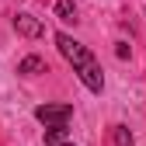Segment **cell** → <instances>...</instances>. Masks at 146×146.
Here are the masks:
<instances>
[{"label": "cell", "instance_id": "6da1fadb", "mask_svg": "<svg viewBox=\"0 0 146 146\" xmlns=\"http://www.w3.org/2000/svg\"><path fill=\"white\" fill-rule=\"evenodd\" d=\"M56 45H59V52L66 56V63L73 66V73L84 80V87H87V90H94V94H101V90H104V73H101V63L90 56V52H87L80 42H73L66 31H59V35H56Z\"/></svg>", "mask_w": 146, "mask_h": 146}, {"label": "cell", "instance_id": "7a4b0ae2", "mask_svg": "<svg viewBox=\"0 0 146 146\" xmlns=\"http://www.w3.org/2000/svg\"><path fill=\"white\" fill-rule=\"evenodd\" d=\"M35 118H38L45 129L49 125H66L73 118V104H38L35 108Z\"/></svg>", "mask_w": 146, "mask_h": 146}, {"label": "cell", "instance_id": "3957f363", "mask_svg": "<svg viewBox=\"0 0 146 146\" xmlns=\"http://www.w3.org/2000/svg\"><path fill=\"white\" fill-rule=\"evenodd\" d=\"M14 28H17V35H25V38H38L42 35V21L35 14H14Z\"/></svg>", "mask_w": 146, "mask_h": 146}, {"label": "cell", "instance_id": "277c9868", "mask_svg": "<svg viewBox=\"0 0 146 146\" xmlns=\"http://www.w3.org/2000/svg\"><path fill=\"white\" fill-rule=\"evenodd\" d=\"M56 17L66 21V25L77 21V7H73V0H56Z\"/></svg>", "mask_w": 146, "mask_h": 146}, {"label": "cell", "instance_id": "5b68a950", "mask_svg": "<svg viewBox=\"0 0 146 146\" xmlns=\"http://www.w3.org/2000/svg\"><path fill=\"white\" fill-rule=\"evenodd\" d=\"M42 70H45V59H38V56H28L17 66V73H25V77H35V73H42Z\"/></svg>", "mask_w": 146, "mask_h": 146}, {"label": "cell", "instance_id": "8992f818", "mask_svg": "<svg viewBox=\"0 0 146 146\" xmlns=\"http://www.w3.org/2000/svg\"><path fill=\"white\" fill-rule=\"evenodd\" d=\"M66 125H49V129H45V143L49 146H59V143H66Z\"/></svg>", "mask_w": 146, "mask_h": 146}, {"label": "cell", "instance_id": "52a82bcc", "mask_svg": "<svg viewBox=\"0 0 146 146\" xmlns=\"http://www.w3.org/2000/svg\"><path fill=\"white\" fill-rule=\"evenodd\" d=\"M111 143L115 146H132V132L125 129V125H115L111 129Z\"/></svg>", "mask_w": 146, "mask_h": 146}, {"label": "cell", "instance_id": "ba28073f", "mask_svg": "<svg viewBox=\"0 0 146 146\" xmlns=\"http://www.w3.org/2000/svg\"><path fill=\"white\" fill-rule=\"evenodd\" d=\"M59 146H73V143H59Z\"/></svg>", "mask_w": 146, "mask_h": 146}]
</instances>
